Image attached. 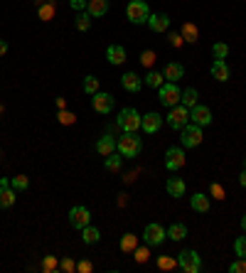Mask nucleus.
Instances as JSON below:
<instances>
[{
  "mask_svg": "<svg viewBox=\"0 0 246 273\" xmlns=\"http://www.w3.org/2000/svg\"><path fill=\"white\" fill-rule=\"evenodd\" d=\"M116 150L123 158H138L143 150V140L140 136H136V131H123V136L116 140Z\"/></svg>",
  "mask_w": 246,
  "mask_h": 273,
  "instance_id": "nucleus-1",
  "label": "nucleus"
},
{
  "mask_svg": "<svg viewBox=\"0 0 246 273\" xmlns=\"http://www.w3.org/2000/svg\"><path fill=\"white\" fill-rule=\"evenodd\" d=\"M126 15H128V20L133 25H143V23H148L150 10H148V5L143 3V0H131L128 8H126Z\"/></svg>",
  "mask_w": 246,
  "mask_h": 273,
  "instance_id": "nucleus-2",
  "label": "nucleus"
},
{
  "mask_svg": "<svg viewBox=\"0 0 246 273\" xmlns=\"http://www.w3.org/2000/svg\"><path fill=\"white\" fill-rule=\"evenodd\" d=\"M177 263H180V268L187 271V273H199V271H202V258H199V253L192 251V248H185L182 253H177Z\"/></svg>",
  "mask_w": 246,
  "mask_h": 273,
  "instance_id": "nucleus-3",
  "label": "nucleus"
},
{
  "mask_svg": "<svg viewBox=\"0 0 246 273\" xmlns=\"http://www.w3.org/2000/svg\"><path fill=\"white\" fill-rule=\"evenodd\" d=\"M158 94H160V104H163V106H167V109L177 106V104H180V99H182V91L177 89V84H175V82L163 84V86L158 89Z\"/></svg>",
  "mask_w": 246,
  "mask_h": 273,
  "instance_id": "nucleus-4",
  "label": "nucleus"
},
{
  "mask_svg": "<svg viewBox=\"0 0 246 273\" xmlns=\"http://www.w3.org/2000/svg\"><path fill=\"white\" fill-rule=\"evenodd\" d=\"M167 123H170V128L182 131V128L190 123V109H187V106H182V104L172 106V109H170V116H167Z\"/></svg>",
  "mask_w": 246,
  "mask_h": 273,
  "instance_id": "nucleus-5",
  "label": "nucleus"
},
{
  "mask_svg": "<svg viewBox=\"0 0 246 273\" xmlns=\"http://www.w3.org/2000/svg\"><path fill=\"white\" fill-rule=\"evenodd\" d=\"M140 113L136 111V109H123L121 113H118V126L123 128V131H138L140 128Z\"/></svg>",
  "mask_w": 246,
  "mask_h": 273,
  "instance_id": "nucleus-6",
  "label": "nucleus"
},
{
  "mask_svg": "<svg viewBox=\"0 0 246 273\" xmlns=\"http://www.w3.org/2000/svg\"><path fill=\"white\" fill-rule=\"evenodd\" d=\"M202 143V126H194V123H187L182 128V145L185 148H197Z\"/></svg>",
  "mask_w": 246,
  "mask_h": 273,
  "instance_id": "nucleus-7",
  "label": "nucleus"
},
{
  "mask_svg": "<svg viewBox=\"0 0 246 273\" xmlns=\"http://www.w3.org/2000/svg\"><path fill=\"white\" fill-rule=\"evenodd\" d=\"M89 221H91V212L86 209V207H74L72 212H69V224L74 226V229H84V226H89Z\"/></svg>",
  "mask_w": 246,
  "mask_h": 273,
  "instance_id": "nucleus-8",
  "label": "nucleus"
},
{
  "mask_svg": "<svg viewBox=\"0 0 246 273\" xmlns=\"http://www.w3.org/2000/svg\"><path fill=\"white\" fill-rule=\"evenodd\" d=\"M167 236V231L160 226V224H148L145 226V234H143V241L148 244V246H158V244H163V239Z\"/></svg>",
  "mask_w": 246,
  "mask_h": 273,
  "instance_id": "nucleus-9",
  "label": "nucleus"
},
{
  "mask_svg": "<svg viewBox=\"0 0 246 273\" xmlns=\"http://www.w3.org/2000/svg\"><path fill=\"white\" fill-rule=\"evenodd\" d=\"M190 121L194 123V126H209L212 123V111L207 109V106H202V104H194L192 106V111H190Z\"/></svg>",
  "mask_w": 246,
  "mask_h": 273,
  "instance_id": "nucleus-10",
  "label": "nucleus"
},
{
  "mask_svg": "<svg viewBox=\"0 0 246 273\" xmlns=\"http://www.w3.org/2000/svg\"><path fill=\"white\" fill-rule=\"evenodd\" d=\"M91 104H94V111L96 113H111V109H113V96L111 94H104V91H96L94 94V99H91Z\"/></svg>",
  "mask_w": 246,
  "mask_h": 273,
  "instance_id": "nucleus-11",
  "label": "nucleus"
},
{
  "mask_svg": "<svg viewBox=\"0 0 246 273\" xmlns=\"http://www.w3.org/2000/svg\"><path fill=\"white\" fill-rule=\"evenodd\" d=\"M185 165V153H182V148H170L167 153H165V167L167 170H180Z\"/></svg>",
  "mask_w": 246,
  "mask_h": 273,
  "instance_id": "nucleus-12",
  "label": "nucleus"
},
{
  "mask_svg": "<svg viewBox=\"0 0 246 273\" xmlns=\"http://www.w3.org/2000/svg\"><path fill=\"white\" fill-rule=\"evenodd\" d=\"M121 86H123L126 91H131V94H136V91H140V86H143V82H140V77H138L136 72H126V74L121 77Z\"/></svg>",
  "mask_w": 246,
  "mask_h": 273,
  "instance_id": "nucleus-13",
  "label": "nucleus"
},
{
  "mask_svg": "<svg viewBox=\"0 0 246 273\" xmlns=\"http://www.w3.org/2000/svg\"><path fill=\"white\" fill-rule=\"evenodd\" d=\"M160 123H163V116H160V113H145V116L140 118V128H143L145 133H155V131L160 128Z\"/></svg>",
  "mask_w": 246,
  "mask_h": 273,
  "instance_id": "nucleus-14",
  "label": "nucleus"
},
{
  "mask_svg": "<svg viewBox=\"0 0 246 273\" xmlns=\"http://www.w3.org/2000/svg\"><path fill=\"white\" fill-rule=\"evenodd\" d=\"M148 27H150L153 32H165V30L170 27V18H167V15H163V13L150 15V18H148Z\"/></svg>",
  "mask_w": 246,
  "mask_h": 273,
  "instance_id": "nucleus-15",
  "label": "nucleus"
},
{
  "mask_svg": "<svg viewBox=\"0 0 246 273\" xmlns=\"http://www.w3.org/2000/svg\"><path fill=\"white\" fill-rule=\"evenodd\" d=\"M86 13H89L91 18H104V15L109 13V0H89Z\"/></svg>",
  "mask_w": 246,
  "mask_h": 273,
  "instance_id": "nucleus-16",
  "label": "nucleus"
},
{
  "mask_svg": "<svg viewBox=\"0 0 246 273\" xmlns=\"http://www.w3.org/2000/svg\"><path fill=\"white\" fill-rule=\"evenodd\" d=\"M15 204V190L13 185H0V209H8Z\"/></svg>",
  "mask_w": 246,
  "mask_h": 273,
  "instance_id": "nucleus-17",
  "label": "nucleus"
},
{
  "mask_svg": "<svg viewBox=\"0 0 246 273\" xmlns=\"http://www.w3.org/2000/svg\"><path fill=\"white\" fill-rule=\"evenodd\" d=\"M229 67H226V62L224 59H214V64H212V77L217 79V82H229Z\"/></svg>",
  "mask_w": 246,
  "mask_h": 273,
  "instance_id": "nucleus-18",
  "label": "nucleus"
},
{
  "mask_svg": "<svg viewBox=\"0 0 246 273\" xmlns=\"http://www.w3.org/2000/svg\"><path fill=\"white\" fill-rule=\"evenodd\" d=\"M96 150L106 158V155H111L113 150H116V138L113 136H101L99 140H96Z\"/></svg>",
  "mask_w": 246,
  "mask_h": 273,
  "instance_id": "nucleus-19",
  "label": "nucleus"
},
{
  "mask_svg": "<svg viewBox=\"0 0 246 273\" xmlns=\"http://www.w3.org/2000/svg\"><path fill=\"white\" fill-rule=\"evenodd\" d=\"M106 59H109L111 64H123V62H126V50H123L121 45H111V47L106 50Z\"/></svg>",
  "mask_w": 246,
  "mask_h": 273,
  "instance_id": "nucleus-20",
  "label": "nucleus"
},
{
  "mask_svg": "<svg viewBox=\"0 0 246 273\" xmlns=\"http://www.w3.org/2000/svg\"><path fill=\"white\" fill-rule=\"evenodd\" d=\"M185 77V67L180 64V62H170L167 67H165V79L167 82H177V79H182Z\"/></svg>",
  "mask_w": 246,
  "mask_h": 273,
  "instance_id": "nucleus-21",
  "label": "nucleus"
},
{
  "mask_svg": "<svg viewBox=\"0 0 246 273\" xmlns=\"http://www.w3.org/2000/svg\"><path fill=\"white\" fill-rule=\"evenodd\" d=\"M185 190H187V187H185V182H182L180 177H170V180H167V194H170V197H182Z\"/></svg>",
  "mask_w": 246,
  "mask_h": 273,
  "instance_id": "nucleus-22",
  "label": "nucleus"
},
{
  "mask_svg": "<svg viewBox=\"0 0 246 273\" xmlns=\"http://www.w3.org/2000/svg\"><path fill=\"white\" fill-rule=\"evenodd\" d=\"M192 209H194V212H199V214L209 212V197H207V194H202V192H197V194L192 197Z\"/></svg>",
  "mask_w": 246,
  "mask_h": 273,
  "instance_id": "nucleus-23",
  "label": "nucleus"
},
{
  "mask_svg": "<svg viewBox=\"0 0 246 273\" xmlns=\"http://www.w3.org/2000/svg\"><path fill=\"white\" fill-rule=\"evenodd\" d=\"M82 239H84V244L94 246V244H99V239H101V231H99L96 226H84V229H82Z\"/></svg>",
  "mask_w": 246,
  "mask_h": 273,
  "instance_id": "nucleus-24",
  "label": "nucleus"
},
{
  "mask_svg": "<svg viewBox=\"0 0 246 273\" xmlns=\"http://www.w3.org/2000/svg\"><path fill=\"white\" fill-rule=\"evenodd\" d=\"M121 167H123V155H121V153H118V155H113V153L106 155V170H109V172H118Z\"/></svg>",
  "mask_w": 246,
  "mask_h": 273,
  "instance_id": "nucleus-25",
  "label": "nucleus"
},
{
  "mask_svg": "<svg viewBox=\"0 0 246 273\" xmlns=\"http://www.w3.org/2000/svg\"><path fill=\"white\" fill-rule=\"evenodd\" d=\"M167 236H170L172 241H182V239L187 236V226H185V224H172V226L167 229Z\"/></svg>",
  "mask_w": 246,
  "mask_h": 273,
  "instance_id": "nucleus-26",
  "label": "nucleus"
},
{
  "mask_svg": "<svg viewBox=\"0 0 246 273\" xmlns=\"http://www.w3.org/2000/svg\"><path fill=\"white\" fill-rule=\"evenodd\" d=\"M182 40H185V42H197V40H199V32H197V27H194L192 23L182 25Z\"/></svg>",
  "mask_w": 246,
  "mask_h": 273,
  "instance_id": "nucleus-27",
  "label": "nucleus"
},
{
  "mask_svg": "<svg viewBox=\"0 0 246 273\" xmlns=\"http://www.w3.org/2000/svg\"><path fill=\"white\" fill-rule=\"evenodd\" d=\"M74 25H77V30H79V32H86V30L91 27V15H89V13H79Z\"/></svg>",
  "mask_w": 246,
  "mask_h": 273,
  "instance_id": "nucleus-28",
  "label": "nucleus"
},
{
  "mask_svg": "<svg viewBox=\"0 0 246 273\" xmlns=\"http://www.w3.org/2000/svg\"><path fill=\"white\" fill-rule=\"evenodd\" d=\"M180 104H182V106H187V109H192V106L197 104V91H194V89H185V91H182Z\"/></svg>",
  "mask_w": 246,
  "mask_h": 273,
  "instance_id": "nucleus-29",
  "label": "nucleus"
},
{
  "mask_svg": "<svg viewBox=\"0 0 246 273\" xmlns=\"http://www.w3.org/2000/svg\"><path fill=\"white\" fill-rule=\"evenodd\" d=\"M136 244H138L136 234H123V239H121V248L123 251H136Z\"/></svg>",
  "mask_w": 246,
  "mask_h": 273,
  "instance_id": "nucleus-30",
  "label": "nucleus"
},
{
  "mask_svg": "<svg viewBox=\"0 0 246 273\" xmlns=\"http://www.w3.org/2000/svg\"><path fill=\"white\" fill-rule=\"evenodd\" d=\"M145 84L153 86V89H160V86H163V74H160V72H150V74L145 77Z\"/></svg>",
  "mask_w": 246,
  "mask_h": 273,
  "instance_id": "nucleus-31",
  "label": "nucleus"
},
{
  "mask_svg": "<svg viewBox=\"0 0 246 273\" xmlns=\"http://www.w3.org/2000/svg\"><path fill=\"white\" fill-rule=\"evenodd\" d=\"M84 91L94 96V94L99 91V79H96V77H84Z\"/></svg>",
  "mask_w": 246,
  "mask_h": 273,
  "instance_id": "nucleus-32",
  "label": "nucleus"
},
{
  "mask_svg": "<svg viewBox=\"0 0 246 273\" xmlns=\"http://www.w3.org/2000/svg\"><path fill=\"white\" fill-rule=\"evenodd\" d=\"M10 185H13V190H15V192H20V190H27L30 180H27L25 175H18V177H13V180H10Z\"/></svg>",
  "mask_w": 246,
  "mask_h": 273,
  "instance_id": "nucleus-33",
  "label": "nucleus"
},
{
  "mask_svg": "<svg viewBox=\"0 0 246 273\" xmlns=\"http://www.w3.org/2000/svg\"><path fill=\"white\" fill-rule=\"evenodd\" d=\"M212 55H214V59H224V57L229 55V47H226L224 42H217V45L212 47Z\"/></svg>",
  "mask_w": 246,
  "mask_h": 273,
  "instance_id": "nucleus-34",
  "label": "nucleus"
},
{
  "mask_svg": "<svg viewBox=\"0 0 246 273\" xmlns=\"http://www.w3.org/2000/svg\"><path fill=\"white\" fill-rule=\"evenodd\" d=\"M234 251H236L239 258H246V236H239V239L234 241Z\"/></svg>",
  "mask_w": 246,
  "mask_h": 273,
  "instance_id": "nucleus-35",
  "label": "nucleus"
},
{
  "mask_svg": "<svg viewBox=\"0 0 246 273\" xmlns=\"http://www.w3.org/2000/svg\"><path fill=\"white\" fill-rule=\"evenodd\" d=\"M74 121H77V116H74V113H69V111H64V109L59 111V123H62V126H72Z\"/></svg>",
  "mask_w": 246,
  "mask_h": 273,
  "instance_id": "nucleus-36",
  "label": "nucleus"
},
{
  "mask_svg": "<svg viewBox=\"0 0 246 273\" xmlns=\"http://www.w3.org/2000/svg\"><path fill=\"white\" fill-rule=\"evenodd\" d=\"M153 62H155V52H153V50H145V52H140V64L150 67Z\"/></svg>",
  "mask_w": 246,
  "mask_h": 273,
  "instance_id": "nucleus-37",
  "label": "nucleus"
},
{
  "mask_svg": "<svg viewBox=\"0 0 246 273\" xmlns=\"http://www.w3.org/2000/svg\"><path fill=\"white\" fill-rule=\"evenodd\" d=\"M175 263H177V261H175V258H170V256H160V258H158V266H160V268H165V271L175 268Z\"/></svg>",
  "mask_w": 246,
  "mask_h": 273,
  "instance_id": "nucleus-38",
  "label": "nucleus"
},
{
  "mask_svg": "<svg viewBox=\"0 0 246 273\" xmlns=\"http://www.w3.org/2000/svg\"><path fill=\"white\" fill-rule=\"evenodd\" d=\"M229 271H231V273H246V258H239L236 263H231Z\"/></svg>",
  "mask_w": 246,
  "mask_h": 273,
  "instance_id": "nucleus-39",
  "label": "nucleus"
},
{
  "mask_svg": "<svg viewBox=\"0 0 246 273\" xmlns=\"http://www.w3.org/2000/svg\"><path fill=\"white\" fill-rule=\"evenodd\" d=\"M69 5L74 8V10H86V5H89V0H69Z\"/></svg>",
  "mask_w": 246,
  "mask_h": 273,
  "instance_id": "nucleus-40",
  "label": "nucleus"
},
{
  "mask_svg": "<svg viewBox=\"0 0 246 273\" xmlns=\"http://www.w3.org/2000/svg\"><path fill=\"white\" fill-rule=\"evenodd\" d=\"M52 15H55V8H52V5H45V8H40V18H42V20H50Z\"/></svg>",
  "mask_w": 246,
  "mask_h": 273,
  "instance_id": "nucleus-41",
  "label": "nucleus"
},
{
  "mask_svg": "<svg viewBox=\"0 0 246 273\" xmlns=\"http://www.w3.org/2000/svg\"><path fill=\"white\" fill-rule=\"evenodd\" d=\"M148 256H150V253H148V248H136V261H138V263H145V261H148Z\"/></svg>",
  "mask_w": 246,
  "mask_h": 273,
  "instance_id": "nucleus-42",
  "label": "nucleus"
},
{
  "mask_svg": "<svg viewBox=\"0 0 246 273\" xmlns=\"http://www.w3.org/2000/svg\"><path fill=\"white\" fill-rule=\"evenodd\" d=\"M209 192H212V194H214V197H217V199H224V190H221V187H219V185H217V182H214V185H212V187H209Z\"/></svg>",
  "mask_w": 246,
  "mask_h": 273,
  "instance_id": "nucleus-43",
  "label": "nucleus"
},
{
  "mask_svg": "<svg viewBox=\"0 0 246 273\" xmlns=\"http://www.w3.org/2000/svg\"><path fill=\"white\" fill-rule=\"evenodd\" d=\"M62 268H64V271H74V268H77V263H74V261H69V258H64V261H62Z\"/></svg>",
  "mask_w": 246,
  "mask_h": 273,
  "instance_id": "nucleus-44",
  "label": "nucleus"
},
{
  "mask_svg": "<svg viewBox=\"0 0 246 273\" xmlns=\"http://www.w3.org/2000/svg\"><path fill=\"white\" fill-rule=\"evenodd\" d=\"M77 268H79L82 273H89V271H91V263H89V261H82V263H79Z\"/></svg>",
  "mask_w": 246,
  "mask_h": 273,
  "instance_id": "nucleus-45",
  "label": "nucleus"
},
{
  "mask_svg": "<svg viewBox=\"0 0 246 273\" xmlns=\"http://www.w3.org/2000/svg\"><path fill=\"white\" fill-rule=\"evenodd\" d=\"M170 42H172L175 47H180V45H182V35H170Z\"/></svg>",
  "mask_w": 246,
  "mask_h": 273,
  "instance_id": "nucleus-46",
  "label": "nucleus"
},
{
  "mask_svg": "<svg viewBox=\"0 0 246 273\" xmlns=\"http://www.w3.org/2000/svg\"><path fill=\"white\" fill-rule=\"evenodd\" d=\"M5 52H8V42L0 40V55H5Z\"/></svg>",
  "mask_w": 246,
  "mask_h": 273,
  "instance_id": "nucleus-47",
  "label": "nucleus"
},
{
  "mask_svg": "<svg viewBox=\"0 0 246 273\" xmlns=\"http://www.w3.org/2000/svg\"><path fill=\"white\" fill-rule=\"evenodd\" d=\"M45 268L52 271V268H55V258H47V261H45Z\"/></svg>",
  "mask_w": 246,
  "mask_h": 273,
  "instance_id": "nucleus-48",
  "label": "nucleus"
},
{
  "mask_svg": "<svg viewBox=\"0 0 246 273\" xmlns=\"http://www.w3.org/2000/svg\"><path fill=\"white\" fill-rule=\"evenodd\" d=\"M239 182H241V187H246V170L241 172V177H239Z\"/></svg>",
  "mask_w": 246,
  "mask_h": 273,
  "instance_id": "nucleus-49",
  "label": "nucleus"
},
{
  "mask_svg": "<svg viewBox=\"0 0 246 273\" xmlns=\"http://www.w3.org/2000/svg\"><path fill=\"white\" fill-rule=\"evenodd\" d=\"M241 229L246 231V214H244V219H241Z\"/></svg>",
  "mask_w": 246,
  "mask_h": 273,
  "instance_id": "nucleus-50",
  "label": "nucleus"
}]
</instances>
